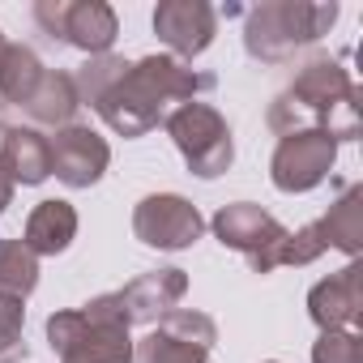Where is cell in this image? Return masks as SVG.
Listing matches in <instances>:
<instances>
[{"label":"cell","instance_id":"cell-8","mask_svg":"<svg viewBox=\"0 0 363 363\" xmlns=\"http://www.w3.org/2000/svg\"><path fill=\"white\" fill-rule=\"evenodd\" d=\"M218 342V329L206 312L193 308H171L162 325L137 342L133 363H206Z\"/></svg>","mask_w":363,"mask_h":363},{"label":"cell","instance_id":"cell-18","mask_svg":"<svg viewBox=\"0 0 363 363\" xmlns=\"http://www.w3.org/2000/svg\"><path fill=\"white\" fill-rule=\"evenodd\" d=\"M320 235L329 248H342L346 257H359L363 248V189L350 184L342 189L337 206H329V214L320 218Z\"/></svg>","mask_w":363,"mask_h":363},{"label":"cell","instance_id":"cell-16","mask_svg":"<svg viewBox=\"0 0 363 363\" xmlns=\"http://www.w3.org/2000/svg\"><path fill=\"white\" fill-rule=\"evenodd\" d=\"M73 235H77V210H73L69 201H43V206L30 214L22 244H26L35 257H56V252H65V248L73 244Z\"/></svg>","mask_w":363,"mask_h":363},{"label":"cell","instance_id":"cell-3","mask_svg":"<svg viewBox=\"0 0 363 363\" xmlns=\"http://www.w3.org/2000/svg\"><path fill=\"white\" fill-rule=\"evenodd\" d=\"M337 22V5H308V0H274L248 13L244 26V48L252 60L265 65H286L299 48L316 43L320 35H329V26Z\"/></svg>","mask_w":363,"mask_h":363},{"label":"cell","instance_id":"cell-6","mask_svg":"<svg viewBox=\"0 0 363 363\" xmlns=\"http://www.w3.org/2000/svg\"><path fill=\"white\" fill-rule=\"evenodd\" d=\"M184 291H189L184 269H154V274L133 278L124 291H111V295L90 299L86 308L94 316H107V320H116V325L128 329V325H150V320L167 316L179 299H184Z\"/></svg>","mask_w":363,"mask_h":363},{"label":"cell","instance_id":"cell-23","mask_svg":"<svg viewBox=\"0 0 363 363\" xmlns=\"http://www.w3.org/2000/svg\"><path fill=\"white\" fill-rule=\"evenodd\" d=\"M22 303L18 299H5L0 295V354H9L18 342H22Z\"/></svg>","mask_w":363,"mask_h":363},{"label":"cell","instance_id":"cell-15","mask_svg":"<svg viewBox=\"0 0 363 363\" xmlns=\"http://www.w3.org/2000/svg\"><path fill=\"white\" fill-rule=\"evenodd\" d=\"M0 167L9 171L13 184H43L52 175L48 137L35 128H9L5 141H0Z\"/></svg>","mask_w":363,"mask_h":363},{"label":"cell","instance_id":"cell-10","mask_svg":"<svg viewBox=\"0 0 363 363\" xmlns=\"http://www.w3.org/2000/svg\"><path fill=\"white\" fill-rule=\"evenodd\" d=\"M206 231L197 206H189L184 197L175 193H158V197H145L133 214V235L150 248H162V252H179L197 244Z\"/></svg>","mask_w":363,"mask_h":363},{"label":"cell","instance_id":"cell-13","mask_svg":"<svg viewBox=\"0 0 363 363\" xmlns=\"http://www.w3.org/2000/svg\"><path fill=\"white\" fill-rule=\"evenodd\" d=\"M214 235H218L227 248L244 252V257H248V265L257 269V265L265 261V252H269L286 231H282V227H278V218H274V214H265L261 206L240 201V206H223V210L214 214Z\"/></svg>","mask_w":363,"mask_h":363},{"label":"cell","instance_id":"cell-1","mask_svg":"<svg viewBox=\"0 0 363 363\" xmlns=\"http://www.w3.org/2000/svg\"><path fill=\"white\" fill-rule=\"evenodd\" d=\"M218 86L214 73H193L175 56H145L128 65L99 99L94 111L120 133V137H141L150 133L171 103H193V94H210Z\"/></svg>","mask_w":363,"mask_h":363},{"label":"cell","instance_id":"cell-14","mask_svg":"<svg viewBox=\"0 0 363 363\" xmlns=\"http://www.w3.org/2000/svg\"><path fill=\"white\" fill-rule=\"evenodd\" d=\"M359 312H363V274H359V265H346L342 274H329L308 295V316L320 325V333L354 329Z\"/></svg>","mask_w":363,"mask_h":363},{"label":"cell","instance_id":"cell-5","mask_svg":"<svg viewBox=\"0 0 363 363\" xmlns=\"http://www.w3.org/2000/svg\"><path fill=\"white\" fill-rule=\"evenodd\" d=\"M167 133L175 137L179 154L189 158V171L201 179H214L231 167L235 145H231V128L227 120L210 107V103H179L167 116Z\"/></svg>","mask_w":363,"mask_h":363},{"label":"cell","instance_id":"cell-7","mask_svg":"<svg viewBox=\"0 0 363 363\" xmlns=\"http://www.w3.org/2000/svg\"><path fill=\"white\" fill-rule=\"evenodd\" d=\"M35 22L52 39H60L77 52H90V56H107V48L120 35V22L103 0H39Z\"/></svg>","mask_w":363,"mask_h":363},{"label":"cell","instance_id":"cell-25","mask_svg":"<svg viewBox=\"0 0 363 363\" xmlns=\"http://www.w3.org/2000/svg\"><path fill=\"white\" fill-rule=\"evenodd\" d=\"M0 60H5V35H0ZM0 107H5V103H0Z\"/></svg>","mask_w":363,"mask_h":363},{"label":"cell","instance_id":"cell-24","mask_svg":"<svg viewBox=\"0 0 363 363\" xmlns=\"http://www.w3.org/2000/svg\"><path fill=\"white\" fill-rule=\"evenodd\" d=\"M9 201H13V179H9L5 167H0V210H9Z\"/></svg>","mask_w":363,"mask_h":363},{"label":"cell","instance_id":"cell-2","mask_svg":"<svg viewBox=\"0 0 363 363\" xmlns=\"http://www.w3.org/2000/svg\"><path fill=\"white\" fill-rule=\"evenodd\" d=\"M308 124H316V133L333 137V141H354L359 137V90L346 77L342 60L316 56L308 60L295 82L274 99L269 107V128L274 133H303Z\"/></svg>","mask_w":363,"mask_h":363},{"label":"cell","instance_id":"cell-12","mask_svg":"<svg viewBox=\"0 0 363 363\" xmlns=\"http://www.w3.org/2000/svg\"><path fill=\"white\" fill-rule=\"evenodd\" d=\"M154 35L175 52V56H201L214 35H218V13L206 5V0H162L154 9Z\"/></svg>","mask_w":363,"mask_h":363},{"label":"cell","instance_id":"cell-19","mask_svg":"<svg viewBox=\"0 0 363 363\" xmlns=\"http://www.w3.org/2000/svg\"><path fill=\"white\" fill-rule=\"evenodd\" d=\"M43 65H39V56L30 52V48H22V43H5V60H0V103H18V107H26V99L35 94V86L43 82Z\"/></svg>","mask_w":363,"mask_h":363},{"label":"cell","instance_id":"cell-11","mask_svg":"<svg viewBox=\"0 0 363 363\" xmlns=\"http://www.w3.org/2000/svg\"><path fill=\"white\" fill-rule=\"evenodd\" d=\"M48 158H52V175L60 179V184L90 189V184L103 179V171L111 162V150H107V141L94 128L69 124L56 137H48Z\"/></svg>","mask_w":363,"mask_h":363},{"label":"cell","instance_id":"cell-22","mask_svg":"<svg viewBox=\"0 0 363 363\" xmlns=\"http://www.w3.org/2000/svg\"><path fill=\"white\" fill-rule=\"evenodd\" d=\"M312 363H363V337L354 329L320 333V342L312 346Z\"/></svg>","mask_w":363,"mask_h":363},{"label":"cell","instance_id":"cell-17","mask_svg":"<svg viewBox=\"0 0 363 363\" xmlns=\"http://www.w3.org/2000/svg\"><path fill=\"white\" fill-rule=\"evenodd\" d=\"M77 90H73V77L69 73H43V82L35 86V94L26 99V116L35 124H48V128H69V120L77 116Z\"/></svg>","mask_w":363,"mask_h":363},{"label":"cell","instance_id":"cell-21","mask_svg":"<svg viewBox=\"0 0 363 363\" xmlns=\"http://www.w3.org/2000/svg\"><path fill=\"white\" fill-rule=\"evenodd\" d=\"M329 244H325V235H320V223H308L303 231H286L269 252H265V261L257 265V274H269V269H278V265H308V261H316L320 252H325Z\"/></svg>","mask_w":363,"mask_h":363},{"label":"cell","instance_id":"cell-9","mask_svg":"<svg viewBox=\"0 0 363 363\" xmlns=\"http://www.w3.org/2000/svg\"><path fill=\"white\" fill-rule=\"evenodd\" d=\"M333 158H337V141L333 137H325L316 128L286 133L278 141V150H274L269 175H274V184L282 193H308L333 171Z\"/></svg>","mask_w":363,"mask_h":363},{"label":"cell","instance_id":"cell-4","mask_svg":"<svg viewBox=\"0 0 363 363\" xmlns=\"http://www.w3.org/2000/svg\"><path fill=\"white\" fill-rule=\"evenodd\" d=\"M48 337L60 363H133L128 329L107 316H94L90 308L56 312L48 320Z\"/></svg>","mask_w":363,"mask_h":363},{"label":"cell","instance_id":"cell-20","mask_svg":"<svg viewBox=\"0 0 363 363\" xmlns=\"http://www.w3.org/2000/svg\"><path fill=\"white\" fill-rule=\"evenodd\" d=\"M35 286H39V257L22 240H0V295L22 303Z\"/></svg>","mask_w":363,"mask_h":363}]
</instances>
